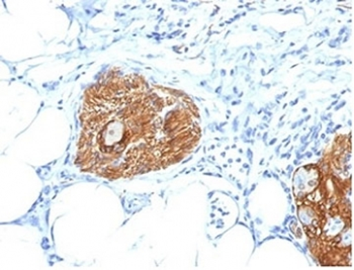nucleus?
<instances>
[{"instance_id":"obj_2","label":"nucleus","mask_w":354,"mask_h":270,"mask_svg":"<svg viewBox=\"0 0 354 270\" xmlns=\"http://www.w3.org/2000/svg\"><path fill=\"white\" fill-rule=\"evenodd\" d=\"M277 142V139H274V140H272V142H270V145H273V143Z\"/></svg>"},{"instance_id":"obj_1","label":"nucleus","mask_w":354,"mask_h":270,"mask_svg":"<svg viewBox=\"0 0 354 270\" xmlns=\"http://www.w3.org/2000/svg\"><path fill=\"white\" fill-rule=\"evenodd\" d=\"M198 119L187 95L109 74L84 93L76 166L106 180L165 168L200 140Z\"/></svg>"}]
</instances>
